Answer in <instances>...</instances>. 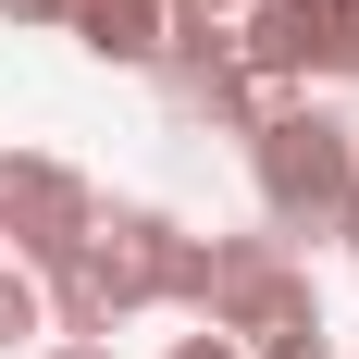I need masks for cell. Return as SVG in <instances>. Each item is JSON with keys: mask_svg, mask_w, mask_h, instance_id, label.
<instances>
[{"mask_svg": "<svg viewBox=\"0 0 359 359\" xmlns=\"http://www.w3.org/2000/svg\"><path fill=\"white\" fill-rule=\"evenodd\" d=\"M248 186H260V236H334L347 223V186H359V124L323 100H285L273 124L248 137Z\"/></svg>", "mask_w": 359, "mask_h": 359, "instance_id": "obj_1", "label": "cell"}, {"mask_svg": "<svg viewBox=\"0 0 359 359\" xmlns=\"http://www.w3.org/2000/svg\"><path fill=\"white\" fill-rule=\"evenodd\" d=\"M87 211H100V186L50 161V149H0V260H25V273H62L87 248Z\"/></svg>", "mask_w": 359, "mask_h": 359, "instance_id": "obj_2", "label": "cell"}, {"mask_svg": "<svg viewBox=\"0 0 359 359\" xmlns=\"http://www.w3.org/2000/svg\"><path fill=\"white\" fill-rule=\"evenodd\" d=\"M174 248H186V223L174 211H149V198H111V211H87V285L111 297V323H137V310H161V285H174Z\"/></svg>", "mask_w": 359, "mask_h": 359, "instance_id": "obj_3", "label": "cell"}, {"mask_svg": "<svg viewBox=\"0 0 359 359\" xmlns=\"http://www.w3.org/2000/svg\"><path fill=\"white\" fill-rule=\"evenodd\" d=\"M62 37L87 62H111V74H149L161 37H174V0H62Z\"/></svg>", "mask_w": 359, "mask_h": 359, "instance_id": "obj_4", "label": "cell"}, {"mask_svg": "<svg viewBox=\"0 0 359 359\" xmlns=\"http://www.w3.org/2000/svg\"><path fill=\"white\" fill-rule=\"evenodd\" d=\"M310 74L359 87V0H310Z\"/></svg>", "mask_w": 359, "mask_h": 359, "instance_id": "obj_5", "label": "cell"}, {"mask_svg": "<svg viewBox=\"0 0 359 359\" xmlns=\"http://www.w3.org/2000/svg\"><path fill=\"white\" fill-rule=\"evenodd\" d=\"M13 334H50V310H37V273H25V260H0V347H13Z\"/></svg>", "mask_w": 359, "mask_h": 359, "instance_id": "obj_6", "label": "cell"}, {"mask_svg": "<svg viewBox=\"0 0 359 359\" xmlns=\"http://www.w3.org/2000/svg\"><path fill=\"white\" fill-rule=\"evenodd\" d=\"M161 359H248V347H236V334H211V323H198V334H174V347H161Z\"/></svg>", "mask_w": 359, "mask_h": 359, "instance_id": "obj_7", "label": "cell"}, {"mask_svg": "<svg viewBox=\"0 0 359 359\" xmlns=\"http://www.w3.org/2000/svg\"><path fill=\"white\" fill-rule=\"evenodd\" d=\"M37 359H111V347H100V334H50Z\"/></svg>", "mask_w": 359, "mask_h": 359, "instance_id": "obj_8", "label": "cell"}, {"mask_svg": "<svg viewBox=\"0 0 359 359\" xmlns=\"http://www.w3.org/2000/svg\"><path fill=\"white\" fill-rule=\"evenodd\" d=\"M0 13H13V25H62V0H0Z\"/></svg>", "mask_w": 359, "mask_h": 359, "instance_id": "obj_9", "label": "cell"}, {"mask_svg": "<svg viewBox=\"0 0 359 359\" xmlns=\"http://www.w3.org/2000/svg\"><path fill=\"white\" fill-rule=\"evenodd\" d=\"M334 248H347V260H359V186H347V223H334Z\"/></svg>", "mask_w": 359, "mask_h": 359, "instance_id": "obj_10", "label": "cell"}]
</instances>
